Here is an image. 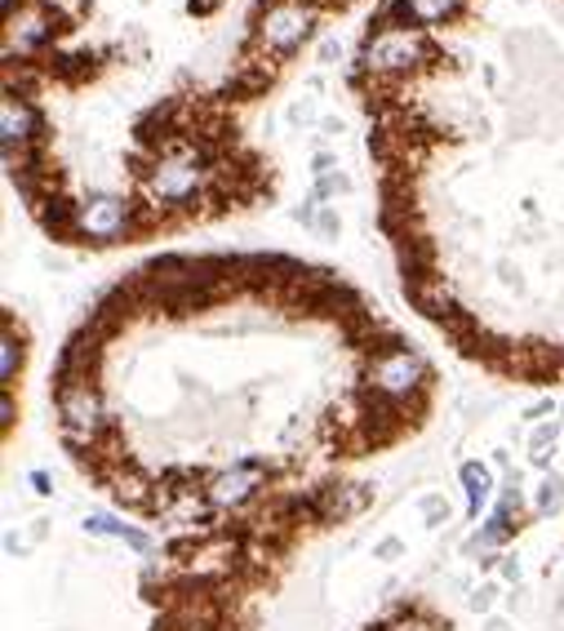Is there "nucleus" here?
<instances>
[{
  "instance_id": "obj_20",
  "label": "nucleus",
  "mask_w": 564,
  "mask_h": 631,
  "mask_svg": "<svg viewBox=\"0 0 564 631\" xmlns=\"http://www.w3.org/2000/svg\"><path fill=\"white\" fill-rule=\"evenodd\" d=\"M400 552H405V547H400V539H383V543L374 547V556H378V561H396Z\"/></svg>"
},
{
  "instance_id": "obj_17",
  "label": "nucleus",
  "mask_w": 564,
  "mask_h": 631,
  "mask_svg": "<svg viewBox=\"0 0 564 631\" xmlns=\"http://www.w3.org/2000/svg\"><path fill=\"white\" fill-rule=\"evenodd\" d=\"M422 520H427V524H444V520H449V502H444L440 494H427V498H422Z\"/></svg>"
},
{
  "instance_id": "obj_15",
  "label": "nucleus",
  "mask_w": 564,
  "mask_h": 631,
  "mask_svg": "<svg viewBox=\"0 0 564 631\" xmlns=\"http://www.w3.org/2000/svg\"><path fill=\"white\" fill-rule=\"evenodd\" d=\"M23 361H27V343L14 330V316H5V330H0V391H14Z\"/></svg>"
},
{
  "instance_id": "obj_10",
  "label": "nucleus",
  "mask_w": 564,
  "mask_h": 631,
  "mask_svg": "<svg viewBox=\"0 0 564 631\" xmlns=\"http://www.w3.org/2000/svg\"><path fill=\"white\" fill-rule=\"evenodd\" d=\"M516 520H520V480L511 476V480H507V489H502V502L489 511L485 530L472 539V547H485V552H489V547H502V543H507V539L520 530Z\"/></svg>"
},
{
  "instance_id": "obj_19",
  "label": "nucleus",
  "mask_w": 564,
  "mask_h": 631,
  "mask_svg": "<svg viewBox=\"0 0 564 631\" xmlns=\"http://www.w3.org/2000/svg\"><path fill=\"white\" fill-rule=\"evenodd\" d=\"M316 232H324V236H338V214H333V204H324V209H320V219H316Z\"/></svg>"
},
{
  "instance_id": "obj_21",
  "label": "nucleus",
  "mask_w": 564,
  "mask_h": 631,
  "mask_svg": "<svg viewBox=\"0 0 564 631\" xmlns=\"http://www.w3.org/2000/svg\"><path fill=\"white\" fill-rule=\"evenodd\" d=\"M27 480H32V489H36V494H41V498H49V494H54V480H49V476H45V472H32V476H27Z\"/></svg>"
},
{
  "instance_id": "obj_13",
  "label": "nucleus",
  "mask_w": 564,
  "mask_h": 631,
  "mask_svg": "<svg viewBox=\"0 0 564 631\" xmlns=\"http://www.w3.org/2000/svg\"><path fill=\"white\" fill-rule=\"evenodd\" d=\"M467 0H396V5L387 10L391 19H405L413 27H444V23H454L463 14Z\"/></svg>"
},
{
  "instance_id": "obj_22",
  "label": "nucleus",
  "mask_w": 564,
  "mask_h": 631,
  "mask_svg": "<svg viewBox=\"0 0 564 631\" xmlns=\"http://www.w3.org/2000/svg\"><path fill=\"white\" fill-rule=\"evenodd\" d=\"M489 605H494V587H485V591H476V596H472V609H480V613H485Z\"/></svg>"
},
{
  "instance_id": "obj_7",
  "label": "nucleus",
  "mask_w": 564,
  "mask_h": 631,
  "mask_svg": "<svg viewBox=\"0 0 564 631\" xmlns=\"http://www.w3.org/2000/svg\"><path fill=\"white\" fill-rule=\"evenodd\" d=\"M267 476H272V467L263 458H236L232 467L213 472L200 494H204V502L213 511H241V507H250L267 489Z\"/></svg>"
},
{
  "instance_id": "obj_18",
  "label": "nucleus",
  "mask_w": 564,
  "mask_h": 631,
  "mask_svg": "<svg viewBox=\"0 0 564 631\" xmlns=\"http://www.w3.org/2000/svg\"><path fill=\"white\" fill-rule=\"evenodd\" d=\"M10 428H14V391H0V432L10 436Z\"/></svg>"
},
{
  "instance_id": "obj_2",
  "label": "nucleus",
  "mask_w": 564,
  "mask_h": 631,
  "mask_svg": "<svg viewBox=\"0 0 564 631\" xmlns=\"http://www.w3.org/2000/svg\"><path fill=\"white\" fill-rule=\"evenodd\" d=\"M422 63H431L427 32L413 27V23H405V19H391V14L369 32V41L361 49V67L369 76H409Z\"/></svg>"
},
{
  "instance_id": "obj_6",
  "label": "nucleus",
  "mask_w": 564,
  "mask_h": 631,
  "mask_svg": "<svg viewBox=\"0 0 564 631\" xmlns=\"http://www.w3.org/2000/svg\"><path fill=\"white\" fill-rule=\"evenodd\" d=\"M54 400H58V428H63V436L71 445L89 450L102 436V428H107V409H102V396L89 383V374H63Z\"/></svg>"
},
{
  "instance_id": "obj_1",
  "label": "nucleus",
  "mask_w": 564,
  "mask_h": 631,
  "mask_svg": "<svg viewBox=\"0 0 564 631\" xmlns=\"http://www.w3.org/2000/svg\"><path fill=\"white\" fill-rule=\"evenodd\" d=\"M213 182H218V165H213L204 143H169L139 174V187H143V200H147L152 214L196 209Z\"/></svg>"
},
{
  "instance_id": "obj_8",
  "label": "nucleus",
  "mask_w": 564,
  "mask_h": 631,
  "mask_svg": "<svg viewBox=\"0 0 564 631\" xmlns=\"http://www.w3.org/2000/svg\"><path fill=\"white\" fill-rule=\"evenodd\" d=\"M36 143H41V112H36V102L23 89L10 85L5 98H0V147H5V160L27 156Z\"/></svg>"
},
{
  "instance_id": "obj_12",
  "label": "nucleus",
  "mask_w": 564,
  "mask_h": 631,
  "mask_svg": "<svg viewBox=\"0 0 564 631\" xmlns=\"http://www.w3.org/2000/svg\"><path fill=\"white\" fill-rule=\"evenodd\" d=\"M85 534H93V539H117V543H125V547L139 552V556H152V552H156L152 534H143L139 524H125L121 516H111V511H89V516H85Z\"/></svg>"
},
{
  "instance_id": "obj_24",
  "label": "nucleus",
  "mask_w": 564,
  "mask_h": 631,
  "mask_svg": "<svg viewBox=\"0 0 564 631\" xmlns=\"http://www.w3.org/2000/svg\"><path fill=\"white\" fill-rule=\"evenodd\" d=\"M489 631H507V622H489Z\"/></svg>"
},
{
  "instance_id": "obj_3",
  "label": "nucleus",
  "mask_w": 564,
  "mask_h": 631,
  "mask_svg": "<svg viewBox=\"0 0 564 631\" xmlns=\"http://www.w3.org/2000/svg\"><path fill=\"white\" fill-rule=\"evenodd\" d=\"M320 23L316 0H263L254 14V49L263 58H294Z\"/></svg>"
},
{
  "instance_id": "obj_9",
  "label": "nucleus",
  "mask_w": 564,
  "mask_h": 631,
  "mask_svg": "<svg viewBox=\"0 0 564 631\" xmlns=\"http://www.w3.org/2000/svg\"><path fill=\"white\" fill-rule=\"evenodd\" d=\"M54 14L45 10V5H19L10 19H5V41H10V49L19 45L23 54H32V49H45L49 41H54Z\"/></svg>"
},
{
  "instance_id": "obj_4",
  "label": "nucleus",
  "mask_w": 564,
  "mask_h": 631,
  "mask_svg": "<svg viewBox=\"0 0 564 631\" xmlns=\"http://www.w3.org/2000/svg\"><path fill=\"white\" fill-rule=\"evenodd\" d=\"M139 228V204L121 191H89L71 204L67 236L80 245H117Z\"/></svg>"
},
{
  "instance_id": "obj_16",
  "label": "nucleus",
  "mask_w": 564,
  "mask_h": 631,
  "mask_svg": "<svg viewBox=\"0 0 564 631\" xmlns=\"http://www.w3.org/2000/svg\"><path fill=\"white\" fill-rule=\"evenodd\" d=\"M564 507V476L560 472H546L542 485H538V511L542 516H555Z\"/></svg>"
},
{
  "instance_id": "obj_11",
  "label": "nucleus",
  "mask_w": 564,
  "mask_h": 631,
  "mask_svg": "<svg viewBox=\"0 0 564 631\" xmlns=\"http://www.w3.org/2000/svg\"><path fill=\"white\" fill-rule=\"evenodd\" d=\"M374 502L369 485H329L316 494V516L320 520H356Z\"/></svg>"
},
{
  "instance_id": "obj_14",
  "label": "nucleus",
  "mask_w": 564,
  "mask_h": 631,
  "mask_svg": "<svg viewBox=\"0 0 564 631\" xmlns=\"http://www.w3.org/2000/svg\"><path fill=\"white\" fill-rule=\"evenodd\" d=\"M458 480H463V494H467V516L472 520H480V511L494 502V494H498V480H494V467L489 463H480V458H472V463H463L458 467Z\"/></svg>"
},
{
  "instance_id": "obj_5",
  "label": "nucleus",
  "mask_w": 564,
  "mask_h": 631,
  "mask_svg": "<svg viewBox=\"0 0 564 631\" xmlns=\"http://www.w3.org/2000/svg\"><path fill=\"white\" fill-rule=\"evenodd\" d=\"M427 387V361L409 343H387L369 356V391L383 405H409Z\"/></svg>"
},
{
  "instance_id": "obj_23",
  "label": "nucleus",
  "mask_w": 564,
  "mask_h": 631,
  "mask_svg": "<svg viewBox=\"0 0 564 631\" xmlns=\"http://www.w3.org/2000/svg\"><path fill=\"white\" fill-rule=\"evenodd\" d=\"M338 54H343V49H338V41H324V45H320V58H324V63H333Z\"/></svg>"
},
{
  "instance_id": "obj_25",
  "label": "nucleus",
  "mask_w": 564,
  "mask_h": 631,
  "mask_svg": "<svg viewBox=\"0 0 564 631\" xmlns=\"http://www.w3.org/2000/svg\"><path fill=\"white\" fill-rule=\"evenodd\" d=\"M383 631H387V627H383Z\"/></svg>"
}]
</instances>
